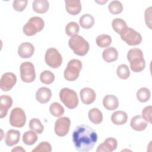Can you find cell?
Listing matches in <instances>:
<instances>
[{
	"label": "cell",
	"mask_w": 152,
	"mask_h": 152,
	"mask_svg": "<svg viewBox=\"0 0 152 152\" xmlns=\"http://www.w3.org/2000/svg\"><path fill=\"white\" fill-rule=\"evenodd\" d=\"M103 104L107 110H113L118 108L119 106V101L115 96L108 94L103 98Z\"/></svg>",
	"instance_id": "44dd1931"
},
{
	"label": "cell",
	"mask_w": 152,
	"mask_h": 152,
	"mask_svg": "<svg viewBox=\"0 0 152 152\" xmlns=\"http://www.w3.org/2000/svg\"><path fill=\"white\" fill-rule=\"evenodd\" d=\"M40 80L43 84H50L53 82L55 80V75L51 71L45 70L40 74Z\"/></svg>",
	"instance_id": "836d02e7"
},
{
	"label": "cell",
	"mask_w": 152,
	"mask_h": 152,
	"mask_svg": "<svg viewBox=\"0 0 152 152\" xmlns=\"http://www.w3.org/2000/svg\"><path fill=\"white\" fill-rule=\"evenodd\" d=\"M80 30L79 25L74 21L69 22L65 27V32L69 36H74L77 35Z\"/></svg>",
	"instance_id": "d6a6232c"
},
{
	"label": "cell",
	"mask_w": 152,
	"mask_h": 152,
	"mask_svg": "<svg viewBox=\"0 0 152 152\" xmlns=\"http://www.w3.org/2000/svg\"><path fill=\"white\" fill-rule=\"evenodd\" d=\"M103 59L107 62H112L117 60L118 58V52L113 47L107 48L103 51Z\"/></svg>",
	"instance_id": "cb8c5ba5"
},
{
	"label": "cell",
	"mask_w": 152,
	"mask_h": 152,
	"mask_svg": "<svg viewBox=\"0 0 152 152\" xmlns=\"http://www.w3.org/2000/svg\"><path fill=\"white\" fill-rule=\"evenodd\" d=\"M109 11L112 14H118L122 12L123 6L122 3L119 1H112L108 5Z\"/></svg>",
	"instance_id": "e575fe53"
},
{
	"label": "cell",
	"mask_w": 152,
	"mask_h": 152,
	"mask_svg": "<svg viewBox=\"0 0 152 152\" xmlns=\"http://www.w3.org/2000/svg\"><path fill=\"white\" fill-rule=\"evenodd\" d=\"M12 104V98L8 95H1L0 97V118L6 116L8 109Z\"/></svg>",
	"instance_id": "2e32d148"
},
{
	"label": "cell",
	"mask_w": 152,
	"mask_h": 152,
	"mask_svg": "<svg viewBox=\"0 0 152 152\" xmlns=\"http://www.w3.org/2000/svg\"><path fill=\"white\" fill-rule=\"evenodd\" d=\"M137 99L142 103L147 102L150 98V91L148 88L146 87H142L140 88L137 92Z\"/></svg>",
	"instance_id": "1f68e13d"
},
{
	"label": "cell",
	"mask_w": 152,
	"mask_h": 152,
	"mask_svg": "<svg viewBox=\"0 0 152 152\" xmlns=\"http://www.w3.org/2000/svg\"><path fill=\"white\" fill-rule=\"evenodd\" d=\"M20 77L23 81L29 83L36 78V72L33 64L30 62H24L20 65Z\"/></svg>",
	"instance_id": "9c48e42d"
},
{
	"label": "cell",
	"mask_w": 152,
	"mask_h": 152,
	"mask_svg": "<svg viewBox=\"0 0 152 152\" xmlns=\"http://www.w3.org/2000/svg\"><path fill=\"white\" fill-rule=\"evenodd\" d=\"M33 10L39 14L46 12L49 7V3L46 0H35L33 2Z\"/></svg>",
	"instance_id": "603a6c76"
},
{
	"label": "cell",
	"mask_w": 152,
	"mask_h": 152,
	"mask_svg": "<svg viewBox=\"0 0 152 152\" xmlns=\"http://www.w3.org/2000/svg\"><path fill=\"white\" fill-rule=\"evenodd\" d=\"M11 151L14 152V151H17V152H25V150L21 146H17V147H15V148H12Z\"/></svg>",
	"instance_id": "60d3db41"
},
{
	"label": "cell",
	"mask_w": 152,
	"mask_h": 152,
	"mask_svg": "<svg viewBox=\"0 0 152 152\" xmlns=\"http://www.w3.org/2000/svg\"><path fill=\"white\" fill-rule=\"evenodd\" d=\"M112 26L113 29L118 34H121L125 28H126L127 25L126 22L119 18H116L113 20L112 22Z\"/></svg>",
	"instance_id": "f1b7e54d"
},
{
	"label": "cell",
	"mask_w": 152,
	"mask_h": 152,
	"mask_svg": "<svg viewBox=\"0 0 152 152\" xmlns=\"http://www.w3.org/2000/svg\"><path fill=\"white\" fill-rule=\"evenodd\" d=\"M80 95L82 102L86 104H90L94 102L96 99V93L90 88L86 87L81 90Z\"/></svg>",
	"instance_id": "5bb4252c"
},
{
	"label": "cell",
	"mask_w": 152,
	"mask_h": 152,
	"mask_svg": "<svg viewBox=\"0 0 152 152\" xmlns=\"http://www.w3.org/2000/svg\"><path fill=\"white\" fill-rule=\"evenodd\" d=\"M29 128L31 130L37 134H42L44 130V126L40 121L37 118H33L29 122Z\"/></svg>",
	"instance_id": "4dcf8cb0"
},
{
	"label": "cell",
	"mask_w": 152,
	"mask_h": 152,
	"mask_svg": "<svg viewBox=\"0 0 152 152\" xmlns=\"http://www.w3.org/2000/svg\"><path fill=\"white\" fill-rule=\"evenodd\" d=\"M52 97V91L48 87H40L36 93V100L40 103H46Z\"/></svg>",
	"instance_id": "d6986e66"
},
{
	"label": "cell",
	"mask_w": 152,
	"mask_h": 152,
	"mask_svg": "<svg viewBox=\"0 0 152 152\" xmlns=\"http://www.w3.org/2000/svg\"><path fill=\"white\" fill-rule=\"evenodd\" d=\"M16 82L17 77L14 73L6 72L1 78L0 88L3 91H9L14 86Z\"/></svg>",
	"instance_id": "7c38bea8"
},
{
	"label": "cell",
	"mask_w": 152,
	"mask_h": 152,
	"mask_svg": "<svg viewBox=\"0 0 152 152\" xmlns=\"http://www.w3.org/2000/svg\"><path fill=\"white\" fill-rule=\"evenodd\" d=\"M118 146L117 140L112 137L106 138L103 143L100 144L97 150V152H112L116 149Z\"/></svg>",
	"instance_id": "4fadbf2b"
},
{
	"label": "cell",
	"mask_w": 152,
	"mask_h": 152,
	"mask_svg": "<svg viewBox=\"0 0 152 152\" xmlns=\"http://www.w3.org/2000/svg\"><path fill=\"white\" fill-rule=\"evenodd\" d=\"M96 44L100 48H103L109 46L112 43V38L108 34H102L99 35L96 39Z\"/></svg>",
	"instance_id": "4316f807"
},
{
	"label": "cell",
	"mask_w": 152,
	"mask_h": 152,
	"mask_svg": "<svg viewBox=\"0 0 152 152\" xmlns=\"http://www.w3.org/2000/svg\"><path fill=\"white\" fill-rule=\"evenodd\" d=\"M49 110L50 113L55 117L62 116L65 111L64 107L58 102L52 103L49 107Z\"/></svg>",
	"instance_id": "f546056e"
},
{
	"label": "cell",
	"mask_w": 152,
	"mask_h": 152,
	"mask_svg": "<svg viewBox=\"0 0 152 152\" xmlns=\"http://www.w3.org/2000/svg\"><path fill=\"white\" fill-rule=\"evenodd\" d=\"M79 23L83 28L88 29L93 26L94 24V19L91 15L85 14L80 18Z\"/></svg>",
	"instance_id": "484cf974"
},
{
	"label": "cell",
	"mask_w": 152,
	"mask_h": 152,
	"mask_svg": "<svg viewBox=\"0 0 152 152\" xmlns=\"http://www.w3.org/2000/svg\"><path fill=\"white\" fill-rule=\"evenodd\" d=\"M145 21L146 25L151 29V7L147 8L145 11Z\"/></svg>",
	"instance_id": "ab89813d"
},
{
	"label": "cell",
	"mask_w": 152,
	"mask_h": 152,
	"mask_svg": "<svg viewBox=\"0 0 152 152\" xmlns=\"http://www.w3.org/2000/svg\"><path fill=\"white\" fill-rule=\"evenodd\" d=\"M81 68L82 62L81 61L75 59L70 60L64 71V78L67 81H75L78 77Z\"/></svg>",
	"instance_id": "8992f818"
},
{
	"label": "cell",
	"mask_w": 152,
	"mask_h": 152,
	"mask_svg": "<svg viewBox=\"0 0 152 152\" xmlns=\"http://www.w3.org/2000/svg\"><path fill=\"white\" fill-rule=\"evenodd\" d=\"M52 151L51 145L46 141L41 142L37 145L35 148L32 150V152H40V151H48L50 152Z\"/></svg>",
	"instance_id": "8d00e7d4"
},
{
	"label": "cell",
	"mask_w": 152,
	"mask_h": 152,
	"mask_svg": "<svg viewBox=\"0 0 152 152\" xmlns=\"http://www.w3.org/2000/svg\"><path fill=\"white\" fill-rule=\"evenodd\" d=\"M151 111L152 107L151 106H147L144 108L142 111V117L146 121L151 124Z\"/></svg>",
	"instance_id": "f35d334b"
},
{
	"label": "cell",
	"mask_w": 152,
	"mask_h": 152,
	"mask_svg": "<svg viewBox=\"0 0 152 152\" xmlns=\"http://www.w3.org/2000/svg\"><path fill=\"white\" fill-rule=\"evenodd\" d=\"M69 48L78 56L86 55L90 48L89 43L83 37L78 34L72 36L68 42Z\"/></svg>",
	"instance_id": "3957f363"
},
{
	"label": "cell",
	"mask_w": 152,
	"mask_h": 152,
	"mask_svg": "<svg viewBox=\"0 0 152 152\" xmlns=\"http://www.w3.org/2000/svg\"><path fill=\"white\" fill-rule=\"evenodd\" d=\"M34 48L29 42L22 43L18 48V54L22 58H30L34 53Z\"/></svg>",
	"instance_id": "9a60e30c"
},
{
	"label": "cell",
	"mask_w": 152,
	"mask_h": 152,
	"mask_svg": "<svg viewBox=\"0 0 152 152\" xmlns=\"http://www.w3.org/2000/svg\"><path fill=\"white\" fill-rule=\"evenodd\" d=\"M96 2H97V3H99V4H104V3H106V2H107V1H100V2H99V1H96Z\"/></svg>",
	"instance_id": "b9f144b4"
},
{
	"label": "cell",
	"mask_w": 152,
	"mask_h": 152,
	"mask_svg": "<svg viewBox=\"0 0 152 152\" xmlns=\"http://www.w3.org/2000/svg\"><path fill=\"white\" fill-rule=\"evenodd\" d=\"M45 26L43 20L39 17H31L23 27L24 33L28 36L36 34L43 30Z\"/></svg>",
	"instance_id": "277c9868"
},
{
	"label": "cell",
	"mask_w": 152,
	"mask_h": 152,
	"mask_svg": "<svg viewBox=\"0 0 152 152\" xmlns=\"http://www.w3.org/2000/svg\"><path fill=\"white\" fill-rule=\"evenodd\" d=\"M116 74L121 79L126 80L130 75V71L126 65L121 64L118 66L116 70Z\"/></svg>",
	"instance_id": "d590c367"
},
{
	"label": "cell",
	"mask_w": 152,
	"mask_h": 152,
	"mask_svg": "<svg viewBox=\"0 0 152 152\" xmlns=\"http://www.w3.org/2000/svg\"><path fill=\"white\" fill-rule=\"evenodd\" d=\"M71 121L68 117L59 118L55 124V132L59 137L65 136L69 131Z\"/></svg>",
	"instance_id": "8fae6325"
},
{
	"label": "cell",
	"mask_w": 152,
	"mask_h": 152,
	"mask_svg": "<svg viewBox=\"0 0 152 152\" xmlns=\"http://www.w3.org/2000/svg\"><path fill=\"white\" fill-rule=\"evenodd\" d=\"M20 138V132L18 130L10 129L5 136V142L9 147L13 146L17 144Z\"/></svg>",
	"instance_id": "ac0fdd59"
},
{
	"label": "cell",
	"mask_w": 152,
	"mask_h": 152,
	"mask_svg": "<svg viewBox=\"0 0 152 152\" xmlns=\"http://www.w3.org/2000/svg\"><path fill=\"white\" fill-rule=\"evenodd\" d=\"M88 116L90 121L96 125L100 124L103 121L102 113L97 108L91 109L88 111Z\"/></svg>",
	"instance_id": "d4e9b609"
},
{
	"label": "cell",
	"mask_w": 152,
	"mask_h": 152,
	"mask_svg": "<svg viewBox=\"0 0 152 152\" xmlns=\"http://www.w3.org/2000/svg\"><path fill=\"white\" fill-rule=\"evenodd\" d=\"M46 64L52 68H59L62 63V57L58 50L53 48H49L45 56Z\"/></svg>",
	"instance_id": "ba28073f"
},
{
	"label": "cell",
	"mask_w": 152,
	"mask_h": 152,
	"mask_svg": "<svg viewBox=\"0 0 152 152\" xmlns=\"http://www.w3.org/2000/svg\"><path fill=\"white\" fill-rule=\"evenodd\" d=\"M130 125L135 131H142L147 128V123L143 119L142 116L136 115L131 119Z\"/></svg>",
	"instance_id": "ffe728a7"
},
{
	"label": "cell",
	"mask_w": 152,
	"mask_h": 152,
	"mask_svg": "<svg viewBox=\"0 0 152 152\" xmlns=\"http://www.w3.org/2000/svg\"><path fill=\"white\" fill-rule=\"evenodd\" d=\"M127 59L130 63V68L134 72L142 71L145 66L142 50L138 48H133L129 50L127 53Z\"/></svg>",
	"instance_id": "7a4b0ae2"
},
{
	"label": "cell",
	"mask_w": 152,
	"mask_h": 152,
	"mask_svg": "<svg viewBox=\"0 0 152 152\" xmlns=\"http://www.w3.org/2000/svg\"><path fill=\"white\" fill-rule=\"evenodd\" d=\"M75 148L80 152L91 150L97 141V135L95 130L86 125L77 126L72 135Z\"/></svg>",
	"instance_id": "6da1fadb"
},
{
	"label": "cell",
	"mask_w": 152,
	"mask_h": 152,
	"mask_svg": "<svg viewBox=\"0 0 152 152\" xmlns=\"http://www.w3.org/2000/svg\"><path fill=\"white\" fill-rule=\"evenodd\" d=\"M128 120V115L126 112L118 110L113 112L111 116L112 122L117 125H121L125 124Z\"/></svg>",
	"instance_id": "7402d4cb"
},
{
	"label": "cell",
	"mask_w": 152,
	"mask_h": 152,
	"mask_svg": "<svg viewBox=\"0 0 152 152\" xmlns=\"http://www.w3.org/2000/svg\"><path fill=\"white\" fill-rule=\"evenodd\" d=\"M37 135L36 132L33 131H26L23 136V142L28 145H33L37 140Z\"/></svg>",
	"instance_id": "83f0119b"
},
{
	"label": "cell",
	"mask_w": 152,
	"mask_h": 152,
	"mask_svg": "<svg viewBox=\"0 0 152 152\" xmlns=\"http://www.w3.org/2000/svg\"><path fill=\"white\" fill-rule=\"evenodd\" d=\"M27 3H28L27 0H22V1L15 0L13 1L12 7L16 11L21 12L24 11V10L26 8V7H27Z\"/></svg>",
	"instance_id": "74e56055"
},
{
	"label": "cell",
	"mask_w": 152,
	"mask_h": 152,
	"mask_svg": "<svg viewBox=\"0 0 152 152\" xmlns=\"http://www.w3.org/2000/svg\"><path fill=\"white\" fill-rule=\"evenodd\" d=\"M26 121V114L21 108L15 107L11 111L10 123L11 126L16 128H21L25 125Z\"/></svg>",
	"instance_id": "30bf717a"
},
{
	"label": "cell",
	"mask_w": 152,
	"mask_h": 152,
	"mask_svg": "<svg viewBox=\"0 0 152 152\" xmlns=\"http://www.w3.org/2000/svg\"><path fill=\"white\" fill-rule=\"evenodd\" d=\"M66 11L72 15L78 14L81 11V4L79 0H65Z\"/></svg>",
	"instance_id": "e0dca14e"
},
{
	"label": "cell",
	"mask_w": 152,
	"mask_h": 152,
	"mask_svg": "<svg viewBox=\"0 0 152 152\" xmlns=\"http://www.w3.org/2000/svg\"><path fill=\"white\" fill-rule=\"evenodd\" d=\"M59 97L61 102L68 109H73L78 104V99L76 92L69 88H64L59 92Z\"/></svg>",
	"instance_id": "5b68a950"
},
{
	"label": "cell",
	"mask_w": 152,
	"mask_h": 152,
	"mask_svg": "<svg viewBox=\"0 0 152 152\" xmlns=\"http://www.w3.org/2000/svg\"><path fill=\"white\" fill-rule=\"evenodd\" d=\"M121 37L129 46H136L142 41L141 35L131 27H127L121 34Z\"/></svg>",
	"instance_id": "52a82bcc"
}]
</instances>
